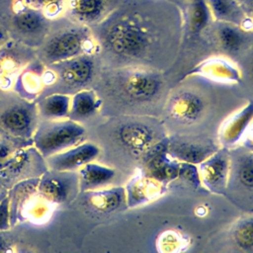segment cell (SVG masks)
<instances>
[{
    "label": "cell",
    "instance_id": "6da1fadb",
    "mask_svg": "<svg viewBox=\"0 0 253 253\" xmlns=\"http://www.w3.org/2000/svg\"><path fill=\"white\" fill-rule=\"evenodd\" d=\"M92 53L98 54L99 46L91 28L65 16L52 20L45 39L36 48L37 58L44 65Z\"/></svg>",
    "mask_w": 253,
    "mask_h": 253
},
{
    "label": "cell",
    "instance_id": "7a4b0ae2",
    "mask_svg": "<svg viewBox=\"0 0 253 253\" xmlns=\"http://www.w3.org/2000/svg\"><path fill=\"white\" fill-rule=\"evenodd\" d=\"M92 29L99 32L93 33L99 51L104 49L121 58L138 59L146 54L151 45L147 30L130 20L120 19L108 24L102 22Z\"/></svg>",
    "mask_w": 253,
    "mask_h": 253
},
{
    "label": "cell",
    "instance_id": "3957f363",
    "mask_svg": "<svg viewBox=\"0 0 253 253\" xmlns=\"http://www.w3.org/2000/svg\"><path fill=\"white\" fill-rule=\"evenodd\" d=\"M96 55L82 54L45 65L42 74L44 89L40 98L52 93L73 95L88 88L97 74Z\"/></svg>",
    "mask_w": 253,
    "mask_h": 253
},
{
    "label": "cell",
    "instance_id": "277c9868",
    "mask_svg": "<svg viewBox=\"0 0 253 253\" xmlns=\"http://www.w3.org/2000/svg\"><path fill=\"white\" fill-rule=\"evenodd\" d=\"M85 126L70 119L40 120L33 135V145L45 159L84 141Z\"/></svg>",
    "mask_w": 253,
    "mask_h": 253
},
{
    "label": "cell",
    "instance_id": "5b68a950",
    "mask_svg": "<svg viewBox=\"0 0 253 253\" xmlns=\"http://www.w3.org/2000/svg\"><path fill=\"white\" fill-rule=\"evenodd\" d=\"M52 19L41 10L16 0L13 12L5 23L10 38L33 48H38L45 39Z\"/></svg>",
    "mask_w": 253,
    "mask_h": 253
},
{
    "label": "cell",
    "instance_id": "8992f818",
    "mask_svg": "<svg viewBox=\"0 0 253 253\" xmlns=\"http://www.w3.org/2000/svg\"><path fill=\"white\" fill-rule=\"evenodd\" d=\"M39 122L36 101L24 99L15 92L0 96V128L14 136L33 139Z\"/></svg>",
    "mask_w": 253,
    "mask_h": 253
},
{
    "label": "cell",
    "instance_id": "52a82bcc",
    "mask_svg": "<svg viewBox=\"0 0 253 253\" xmlns=\"http://www.w3.org/2000/svg\"><path fill=\"white\" fill-rule=\"evenodd\" d=\"M47 169L45 159L32 144L20 149L0 170V185L9 190L19 182L41 177Z\"/></svg>",
    "mask_w": 253,
    "mask_h": 253
},
{
    "label": "cell",
    "instance_id": "ba28073f",
    "mask_svg": "<svg viewBox=\"0 0 253 253\" xmlns=\"http://www.w3.org/2000/svg\"><path fill=\"white\" fill-rule=\"evenodd\" d=\"M37 190L56 207L71 203L80 193L78 172L47 169L39 178Z\"/></svg>",
    "mask_w": 253,
    "mask_h": 253
},
{
    "label": "cell",
    "instance_id": "9c48e42d",
    "mask_svg": "<svg viewBox=\"0 0 253 253\" xmlns=\"http://www.w3.org/2000/svg\"><path fill=\"white\" fill-rule=\"evenodd\" d=\"M163 85L161 75L150 69L134 68L123 73L118 81V88L125 98L144 103L154 99Z\"/></svg>",
    "mask_w": 253,
    "mask_h": 253
},
{
    "label": "cell",
    "instance_id": "30bf717a",
    "mask_svg": "<svg viewBox=\"0 0 253 253\" xmlns=\"http://www.w3.org/2000/svg\"><path fill=\"white\" fill-rule=\"evenodd\" d=\"M37 57L36 49L10 39L0 47V90L11 91L20 73Z\"/></svg>",
    "mask_w": 253,
    "mask_h": 253
},
{
    "label": "cell",
    "instance_id": "8fae6325",
    "mask_svg": "<svg viewBox=\"0 0 253 253\" xmlns=\"http://www.w3.org/2000/svg\"><path fill=\"white\" fill-rule=\"evenodd\" d=\"M118 143L133 156H145L158 142L153 128L142 122L121 124L115 131Z\"/></svg>",
    "mask_w": 253,
    "mask_h": 253
},
{
    "label": "cell",
    "instance_id": "7c38bea8",
    "mask_svg": "<svg viewBox=\"0 0 253 253\" xmlns=\"http://www.w3.org/2000/svg\"><path fill=\"white\" fill-rule=\"evenodd\" d=\"M197 166L204 189L214 194L225 191L231 170L230 157L225 148L214 151Z\"/></svg>",
    "mask_w": 253,
    "mask_h": 253
},
{
    "label": "cell",
    "instance_id": "4fadbf2b",
    "mask_svg": "<svg viewBox=\"0 0 253 253\" xmlns=\"http://www.w3.org/2000/svg\"><path fill=\"white\" fill-rule=\"evenodd\" d=\"M126 205L129 209L145 206L162 198L167 192V184L156 180L142 170H137L124 187Z\"/></svg>",
    "mask_w": 253,
    "mask_h": 253
},
{
    "label": "cell",
    "instance_id": "5bb4252c",
    "mask_svg": "<svg viewBox=\"0 0 253 253\" xmlns=\"http://www.w3.org/2000/svg\"><path fill=\"white\" fill-rule=\"evenodd\" d=\"M101 153L98 144L92 141H82L64 151L45 158L48 169L58 171H78L89 162L95 161Z\"/></svg>",
    "mask_w": 253,
    "mask_h": 253
},
{
    "label": "cell",
    "instance_id": "9a60e30c",
    "mask_svg": "<svg viewBox=\"0 0 253 253\" xmlns=\"http://www.w3.org/2000/svg\"><path fill=\"white\" fill-rule=\"evenodd\" d=\"M114 2L115 0H65L63 16L93 28L107 19Z\"/></svg>",
    "mask_w": 253,
    "mask_h": 253
},
{
    "label": "cell",
    "instance_id": "2e32d148",
    "mask_svg": "<svg viewBox=\"0 0 253 253\" xmlns=\"http://www.w3.org/2000/svg\"><path fill=\"white\" fill-rule=\"evenodd\" d=\"M168 138L159 140L145 157L144 172L156 180L169 184L178 179L180 162L167 154Z\"/></svg>",
    "mask_w": 253,
    "mask_h": 253
},
{
    "label": "cell",
    "instance_id": "e0dca14e",
    "mask_svg": "<svg viewBox=\"0 0 253 253\" xmlns=\"http://www.w3.org/2000/svg\"><path fill=\"white\" fill-rule=\"evenodd\" d=\"M216 150V146L208 140L189 137L168 138L167 154L179 162L198 165Z\"/></svg>",
    "mask_w": 253,
    "mask_h": 253
},
{
    "label": "cell",
    "instance_id": "ac0fdd59",
    "mask_svg": "<svg viewBox=\"0 0 253 253\" xmlns=\"http://www.w3.org/2000/svg\"><path fill=\"white\" fill-rule=\"evenodd\" d=\"M204 111L203 98L190 90H181L172 94L167 102L169 116L181 124H192L198 121Z\"/></svg>",
    "mask_w": 253,
    "mask_h": 253
},
{
    "label": "cell",
    "instance_id": "d6986e66",
    "mask_svg": "<svg viewBox=\"0 0 253 253\" xmlns=\"http://www.w3.org/2000/svg\"><path fill=\"white\" fill-rule=\"evenodd\" d=\"M190 75L224 84L238 83L242 78L240 69L232 61L220 56H211L203 60L189 72L188 76Z\"/></svg>",
    "mask_w": 253,
    "mask_h": 253
},
{
    "label": "cell",
    "instance_id": "ffe728a7",
    "mask_svg": "<svg viewBox=\"0 0 253 253\" xmlns=\"http://www.w3.org/2000/svg\"><path fill=\"white\" fill-rule=\"evenodd\" d=\"M253 119V101L247 102L240 109L228 116L218 129V141L224 147L240 143L242 136Z\"/></svg>",
    "mask_w": 253,
    "mask_h": 253
},
{
    "label": "cell",
    "instance_id": "44dd1931",
    "mask_svg": "<svg viewBox=\"0 0 253 253\" xmlns=\"http://www.w3.org/2000/svg\"><path fill=\"white\" fill-rule=\"evenodd\" d=\"M44 66L36 57L17 77L12 90L24 99L37 101L44 89L42 76Z\"/></svg>",
    "mask_w": 253,
    "mask_h": 253
},
{
    "label": "cell",
    "instance_id": "7402d4cb",
    "mask_svg": "<svg viewBox=\"0 0 253 253\" xmlns=\"http://www.w3.org/2000/svg\"><path fill=\"white\" fill-rule=\"evenodd\" d=\"M207 3L215 21L239 26L246 32L253 30V18L245 12L238 0H207Z\"/></svg>",
    "mask_w": 253,
    "mask_h": 253
},
{
    "label": "cell",
    "instance_id": "603a6c76",
    "mask_svg": "<svg viewBox=\"0 0 253 253\" xmlns=\"http://www.w3.org/2000/svg\"><path fill=\"white\" fill-rule=\"evenodd\" d=\"M80 194L85 204L100 213H112L126 206L124 187H106Z\"/></svg>",
    "mask_w": 253,
    "mask_h": 253
},
{
    "label": "cell",
    "instance_id": "cb8c5ba5",
    "mask_svg": "<svg viewBox=\"0 0 253 253\" xmlns=\"http://www.w3.org/2000/svg\"><path fill=\"white\" fill-rule=\"evenodd\" d=\"M77 172L80 192L94 191L109 187L117 175L116 169L113 167L95 161L87 163Z\"/></svg>",
    "mask_w": 253,
    "mask_h": 253
},
{
    "label": "cell",
    "instance_id": "d4e9b609",
    "mask_svg": "<svg viewBox=\"0 0 253 253\" xmlns=\"http://www.w3.org/2000/svg\"><path fill=\"white\" fill-rule=\"evenodd\" d=\"M102 105L103 101L95 90L91 88L80 90L71 95L68 119L82 124L97 114Z\"/></svg>",
    "mask_w": 253,
    "mask_h": 253
},
{
    "label": "cell",
    "instance_id": "484cf974",
    "mask_svg": "<svg viewBox=\"0 0 253 253\" xmlns=\"http://www.w3.org/2000/svg\"><path fill=\"white\" fill-rule=\"evenodd\" d=\"M40 120L67 119L70 110L71 95L52 93L37 101Z\"/></svg>",
    "mask_w": 253,
    "mask_h": 253
},
{
    "label": "cell",
    "instance_id": "4316f807",
    "mask_svg": "<svg viewBox=\"0 0 253 253\" xmlns=\"http://www.w3.org/2000/svg\"><path fill=\"white\" fill-rule=\"evenodd\" d=\"M186 22L190 31L199 34L210 24L211 15L207 0H183Z\"/></svg>",
    "mask_w": 253,
    "mask_h": 253
},
{
    "label": "cell",
    "instance_id": "83f0119b",
    "mask_svg": "<svg viewBox=\"0 0 253 253\" xmlns=\"http://www.w3.org/2000/svg\"><path fill=\"white\" fill-rule=\"evenodd\" d=\"M216 38L222 49L229 53L239 51L246 42V31L239 26L217 22Z\"/></svg>",
    "mask_w": 253,
    "mask_h": 253
},
{
    "label": "cell",
    "instance_id": "f1b7e54d",
    "mask_svg": "<svg viewBox=\"0 0 253 253\" xmlns=\"http://www.w3.org/2000/svg\"><path fill=\"white\" fill-rule=\"evenodd\" d=\"M32 144L33 139L14 136L0 128V170L20 149Z\"/></svg>",
    "mask_w": 253,
    "mask_h": 253
},
{
    "label": "cell",
    "instance_id": "f546056e",
    "mask_svg": "<svg viewBox=\"0 0 253 253\" xmlns=\"http://www.w3.org/2000/svg\"><path fill=\"white\" fill-rule=\"evenodd\" d=\"M231 238L240 250L253 251V215L244 216L235 222Z\"/></svg>",
    "mask_w": 253,
    "mask_h": 253
},
{
    "label": "cell",
    "instance_id": "4dcf8cb0",
    "mask_svg": "<svg viewBox=\"0 0 253 253\" xmlns=\"http://www.w3.org/2000/svg\"><path fill=\"white\" fill-rule=\"evenodd\" d=\"M157 250L164 253L182 252L190 246L188 236L174 229H167L160 233L156 241Z\"/></svg>",
    "mask_w": 253,
    "mask_h": 253
},
{
    "label": "cell",
    "instance_id": "1f68e13d",
    "mask_svg": "<svg viewBox=\"0 0 253 253\" xmlns=\"http://www.w3.org/2000/svg\"><path fill=\"white\" fill-rule=\"evenodd\" d=\"M235 176L239 184L253 191V152L239 156L235 162Z\"/></svg>",
    "mask_w": 253,
    "mask_h": 253
},
{
    "label": "cell",
    "instance_id": "d6a6232c",
    "mask_svg": "<svg viewBox=\"0 0 253 253\" xmlns=\"http://www.w3.org/2000/svg\"><path fill=\"white\" fill-rule=\"evenodd\" d=\"M25 4L41 10L50 19L63 16L65 0H22Z\"/></svg>",
    "mask_w": 253,
    "mask_h": 253
},
{
    "label": "cell",
    "instance_id": "836d02e7",
    "mask_svg": "<svg viewBox=\"0 0 253 253\" xmlns=\"http://www.w3.org/2000/svg\"><path fill=\"white\" fill-rule=\"evenodd\" d=\"M178 179L183 180L184 182L190 184L191 186L198 188L201 186L198 166L196 164L187 163V162H180L179 167V174Z\"/></svg>",
    "mask_w": 253,
    "mask_h": 253
},
{
    "label": "cell",
    "instance_id": "e575fe53",
    "mask_svg": "<svg viewBox=\"0 0 253 253\" xmlns=\"http://www.w3.org/2000/svg\"><path fill=\"white\" fill-rule=\"evenodd\" d=\"M10 218V204L8 195L0 202V231L4 232L11 227Z\"/></svg>",
    "mask_w": 253,
    "mask_h": 253
},
{
    "label": "cell",
    "instance_id": "d590c367",
    "mask_svg": "<svg viewBox=\"0 0 253 253\" xmlns=\"http://www.w3.org/2000/svg\"><path fill=\"white\" fill-rule=\"evenodd\" d=\"M16 0H0V23L5 25V23L10 18Z\"/></svg>",
    "mask_w": 253,
    "mask_h": 253
},
{
    "label": "cell",
    "instance_id": "8d00e7d4",
    "mask_svg": "<svg viewBox=\"0 0 253 253\" xmlns=\"http://www.w3.org/2000/svg\"><path fill=\"white\" fill-rule=\"evenodd\" d=\"M240 143H242L243 146L248 149V151L253 152V119L249 123Z\"/></svg>",
    "mask_w": 253,
    "mask_h": 253
},
{
    "label": "cell",
    "instance_id": "74e56055",
    "mask_svg": "<svg viewBox=\"0 0 253 253\" xmlns=\"http://www.w3.org/2000/svg\"><path fill=\"white\" fill-rule=\"evenodd\" d=\"M10 35L5 25L0 23V47L10 40Z\"/></svg>",
    "mask_w": 253,
    "mask_h": 253
},
{
    "label": "cell",
    "instance_id": "f35d334b",
    "mask_svg": "<svg viewBox=\"0 0 253 253\" xmlns=\"http://www.w3.org/2000/svg\"><path fill=\"white\" fill-rule=\"evenodd\" d=\"M245 12L253 18V0H238Z\"/></svg>",
    "mask_w": 253,
    "mask_h": 253
},
{
    "label": "cell",
    "instance_id": "ab89813d",
    "mask_svg": "<svg viewBox=\"0 0 253 253\" xmlns=\"http://www.w3.org/2000/svg\"><path fill=\"white\" fill-rule=\"evenodd\" d=\"M2 231H0V252H8L12 251L11 244L4 238V235L1 234Z\"/></svg>",
    "mask_w": 253,
    "mask_h": 253
},
{
    "label": "cell",
    "instance_id": "60d3db41",
    "mask_svg": "<svg viewBox=\"0 0 253 253\" xmlns=\"http://www.w3.org/2000/svg\"><path fill=\"white\" fill-rule=\"evenodd\" d=\"M8 195V189H6L5 187H3L2 185H0V202Z\"/></svg>",
    "mask_w": 253,
    "mask_h": 253
},
{
    "label": "cell",
    "instance_id": "b9f144b4",
    "mask_svg": "<svg viewBox=\"0 0 253 253\" xmlns=\"http://www.w3.org/2000/svg\"><path fill=\"white\" fill-rule=\"evenodd\" d=\"M250 75H251V78L253 80V61L251 63V66H250Z\"/></svg>",
    "mask_w": 253,
    "mask_h": 253
}]
</instances>
